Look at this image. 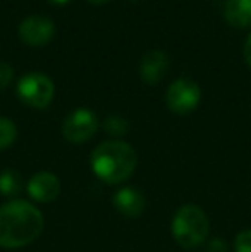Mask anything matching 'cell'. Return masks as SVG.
Returning <instances> with one entry per match:
<instances>
[{"label":"cell","instance_id":"cell-1","mask_svg":"<svg viewBox=\"0 0 251 252\" xmlns=\"http://www.w3.org/2000/svg\"><path fill=\"white\" fill-rule=\"evenodd\" d=\"M43 215L26 201H10L0 208V247L17 249L43 232Z\"/></svg>","mask_w":251,"mask_h":252},{"label":"cell","instance_id":"cell-2","mask_svg":"<svg viewBox=\"0 0 251 252\" xmlns=\"http://www.w3.org/2000/svg\"><path fill=\"white\" fill-rule=\"evenodd\" d=\"M138 155L131 144L124 141H105L91 153L93 173L105 184H121L133 175Z\"/></svg>","mask_w":251,"mask_h":252},{"label":"cell","instance_id":"cell-3","mask_svg":"<svg viewBox=\"0 0 251 252\" xmlns=\"http://www.w3.org/2000/svg\"><path fill=\"white\" fill-rule=\"evenodd\" d=\"M208 218L203 209L194 204H186L176 213L172 220V235L184 249L200 246L208 237Z\"/></svg>","mask_w":251,"mask_h":252},{"label":"cell","instance_id":"cell-4","mask_svg":"<svg viewBox=\"0 0 251 252\" xmlns=\"http://www.w3.org/2000/svg\"><path fill=\"white\" fill-rule=\"evenodd\" d=\"M55 84L47 74H24L17 83V96L31 108H47L54 100Z\"/></svg>","mask_w":251,"mask_h":252},{"label":"cell","instance_id":"cell-5","mask_svg":"<svg viewBox=\"0 0 251 252\" xmlns=\"http://www.w3.org/2000/svg\"><path fill=\"white\" fill-rule=\"evenodd\" d=\"M200 86L189 77L176 79L165 93V103H167L169 110L178 113V115H188L193 110H196V106L200 105Z\"/></svg>","mask_w":251,"mask_h":252},{"label":"cell","instance_id":"cell-6","mask_svg":"<svg viewBox=\"0 0 251 252\" xmlns=\"http://www.w3.org/2000/svg\"><path fill=\"white\" fill-rule=\"evenodd\" d=\"M98 130V119L90 108H76L66 117L62 124V134L66 141L72 144H83L90 141Z\"/></svg>","mask_w":251,"mask_h":252},{"label":"cell","instance_id":"cell-7","mask_svg":"<svg viewBox=\"0 0 251 252\" xmlns=\"http://www.w3.org/2000/svg\"><path fill=\"white\" fill-rule=\"evenodd\" d=\"M19 38L24 45L43 47L50 43L55 34V23L47 16H28L19 24Z\"/></svg>","mask_w":251,"mask_h":252},{"label":"cell","instance_id":"cell-8","mask_svg":"<svg viewBox=\"0 0 251 252\" xmlns=\"http://www.w3.org/2000/svg\"><path fill=\"white\" fill-rule=\"evenodd\" d=\"M59 192H61V182L50 172L36 173L28 182V194L31 199L38 202H50L57 199Z\"/></svg>","mask_w":251,"mask_h":252},{"label":"cell","instance_id":"cell-9","mask_svg":"<svg viewBox=\"0 0 251 252\" xmlns=\"http://www.w3.org/2000/svg\"><path fill=\"white\" fill-rule=\"evenodd\" d=\"M169 70V57L162 50H150L140 62V76L146 84H158Z\"/></svg>","mask_w":251,"mask_h":252},{"label":"cell","instance_id":"cell-10","mask_svg":"<svg viewBox=\"0 0 251 252\" xmlns=\"http://www.w3.org/2000/svg\"><path fill=\"white\" fill-rule=\"evenodd\" d=\"M114 206L121 215L136 218L144 211V197L140 190L133 187H124L114 196Z\"/></svg>","mask_w":251,"mask_h":252},{"label":"cell","instance_id":"cell-11","mask_svg":"<svg viewBox=\"0 0 251 252\" xmlns=\"http://www.w3.org/2000/svg\"><path fill=\"white\" fill-rule=\"evenodd\" d=\"M224 16L231 26L250 28L251 26V0H227Z\"/></svg>","mask_w":251,"mask_h":252},{"label":"cell","instance_id":"cell-12","mask_svg":"<svg viewBox=\"0 0 251 252\" xmlns=\"http://www.w3.org/2000/svg\"><path fill=\"white\" fill-rule=\"evenodd\" d=\"M23 190V177L14 170L0 172V194L3 197H14Z\"/></svg>","mask_w":251,"mask_h":252},{"label":"cell","instance_id":"cell-13","mask_svg":"<svg viewBox=\"0 0 251 252\" xmlns=\"http://www.w3.org/2000/svg\"><path fill=\"white\" fill-rule=\"evenodd\" d=\"M17 137V127L7 117H0V151L7 150Z\"/></svg>","mask_w":251,"mask_h":252},{"label":"cell","instance_id":"cell-14","mask_svg":"<svg viewBox=\"0 0 251 252\" xmlns=\"http://www.w3.org/2000/svg\"><path fill=\"white\" fill-rule=\"evenodd\" d=\"M104 129L105 132L112 134V136H124L129 130V122L121 115H110L105 119Z\"/></svg>","mask_w":251,"mask_h":252},{"label":"cell","instance_id":"cell-15","mask_svg":"<svg viewBox=\"0 0 251 252\" xmlns=\"http://www.w3.org/2000/svg\"><path fill=\"white\" fill-rule=\"evenodd\" d=\"M12 76H14V69L10 63L7 62H2L0 60V91L5 90L7 86L10 84V81H12Z\"/></svg>","mask_w":251,"mask_h":252},{"label":"cell","instance_id":"cell-16","mask_svg":"<svg viewBox=\"0 0 251 252\" xmlns=\"http://www.w3.org/2000/svg\"><path fill=\"white\" fill-rule=\"evenodd\" d=\"M236 252H251V230H245L236 237Z\"/></svg>","mask_w":251,"mask_h":252},{"label":"cell","instance_id":"cell-17","mask_svg":"<svg viewBox=\"0 0 251 252\" xmlns=\"http://www.w3.org/2000/svg\"><path fill=\"white\" fill-rule=\"evenodd\" d=\"M208 252H227V244L220 239H214L208 244Z\"/></svg>","mask_w":251,"mask_h":252},{"label":"cell","instance_id":"cell-18","mask_svg":"<svg viewBox=\"0 0 251 252\" xmlns=\"http://www.w3.org/2000/svg\"><path fill=\"white\" fill-rule=\"evenodd\" d=\"M245 60L251 69V33H250L248 40H246V43H245Z\"/></svg>","mask_w":251,"mask_h":252},{"label":"cell","instance_id":"cell-19","mask_svg":"<svg viewBox=\"0 0 251 252\" xmlns=\"http://www.w3.org/2000/svg\"><path fill=\"white\" fill-rule=\"evenodd\" d=\"M50 3H54V5H66V3H69L71 0H48Z\"/></svg>","mask_w":251,"mask_h":252},{"label":"cell","instance_id":"cell-20","mask_svg":"<svg viewBox=\"0 0 251 252\" xmlns=\"http://www.w3.org/2000/svg\"><path fill=\"white\" fill-rule=\"evenodd\" d=\"M86 2L93 3V5H102V3H107V2H110V0H86Z\"/></svg>","mask_w":251,"mask_h":252},{"label":"cell","instance_id":"cell-21","mask_svg":"<svg viewBox=\"0 0 251 252\" xmlns=\"http://www.w3.org/2000/svg\"><path fill=\"white\" fill-rule=\"evenodd\" d=\"M133 2H140V0H133Z\"/></svg>","mask_w":251,"mask_h":252}]
</instances>
